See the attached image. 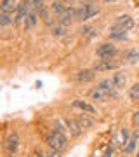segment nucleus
Returning <instances> with one entry per match:
<instances>
[{"mask_svg": "<svg viewBox=\"0 0 139 157\" xmlns=\"http://www.w3.org/2000/svg\"><path fill=\"white\" fill-rule=\"evenodd\" d=\"M47 143L50 145V148L52 150H57V152H61L66 148V136L63 135V133H59V131H52V133H49L47 135Z\"/></svg>", "mask_w": 139, "mask_h": 157, "instance_id": "1", "label": "nucleus"}, {"mask_svg": "<svg viewBox=\"0 0 139 157\" xmlns=\"http://www.w3.org/2000/svg\"><path fill=\"white\" fill-rule=\"evenodd\" d=\"M115 54H117V47L111 44H101L97 47V56L101 59H111Z\"/></svg>", "mask_w": 139, "mask_h": 157, "instance_id": "2", "label": "nucleus"}, {"mask_svg": "<svg viewBox=\"0 0 139 157\" xmlns=\"http://www.w3.org/2000/svg\"><path fill=\"white\" fill-rule=\"evenodd\" d=\"M134 26V19L127 14L117 17V23H115V28H122V30H130Z\"/></svg>", "mask_w": 139, "mask_h": 157, "instance_id": "3", "label": "nucleus"}, {"mask_svg": "<svg viewBox=\"0 0 139 157\" xmlns=\"http://www.w3.org/2000/svg\"><path fill=\"white\" fill-rule=\"evenodd\" d=\"M96 77V70L92 68V70H80V72L77 73V80L80 82V84H85V82H92Z\"/></svg>", "mask_w": 139, "mask_h": 157, "instance_id": "4", "label": "nucleus"}, {"mask_svg": "<svg viewBox=\"0 0 139 157\" xmlns=\"http://www.w3.org/2000/svg\"><path fill=\"white\" fill-rule=\"evenodd\" d=\"M118 61H111V59H99V61L94 65L96 72H104V70H111V68H117Z\"/></svg>", "mask_w": 139, "mask_h": 157, "instance_id": "5", "label": "nucleus"}, {"mask_svg": "<svg viewBox=\"0 0 139 157\" xmlns=\"http://www.w3.org/2000/svg\"><path fill=\"white\" fill-rule=\"evenodd\" d=\"M17 147H19V138H17L16 135H11L5 140V143H4V148H5L9 154H16Z\"/></svg>", "mask_w": 139, "mask_h": 157, "instance_id": "6", "label": "nucleus"}, {"mask_svg": "<svg viewBox=\"0 0 139 157\" xmlns=\"http://www.w3.org/2000/svg\"><path fill=\"white\" fill-rule=\"evenodd\" d=\"M89 96L92 98L94 101H106L108 98H111L110 93H106V91L99 89V87H96V89H90L89 91Z\"/></svg>", "mask_w": 139, "mask_h": 157, "instance_id": "7", "label": "nucleus"}, {"mask_svg": "<svg viewBox=\"0 0 139 157\" xmlns=\"http://www.w3.org/2000/svg\"><path fill=\"white\" fill-rule=\"evenodd\" d=\"M73 17H75V11H73V9H66L63 14L57 16V21H59V25H63V26H68V25H71Z\"/></svg>", "mask_w": 139, "mask_h": 157, "instance_id": "8", "label": "nucleus"}, {"mask_svg": "<svg viewBox=\"0 0 139 157\" xmlns=\"http://www.w3.org/2000/svg\"><path fill=\"white\" fill-rule=\"evenodd\" d=\"M77 122L80 124V128H82V129H90V128H94V119L89 117V115H85V113L78 115V117H77Z\"/></svg>", "mask_w": 139, "mask_h": 157, "instance_id": "9", "label": "nucleus"}, {"mask_svg": "<svg viewBox=\"0 0 139 157\" xmlns=\"http://www.w3.org/2000/svg\"><path fill=\"white\" fill-rule=\"evenodd\" d=\"M66 128L70 131V135L71 136H78L82 133V128H80V124L77 121H73V119H66Z\"/></svg>", "mask_w": 139, "mask_h": 157, "instance_id": "10", "label": "nucleus"}, {"mask_svg": "<svg viewBox=\"0 0 139 157\" xmlns=\"http://www.w3.org/2000/svg\"><path fill=\"white\" fill-rule=\"evenodd\" d=\"M111 80L115 82V87L120 89V87H125V84H127V75H125V72H117Z\"/></svg>", "mask_w": 139, "mask_h": 157, "instance_id": "11", "label": "nucleus"}, {"mask_svg": "<svg viewBox=\"0 0 139 157\" xmlns=\"http://www.w3.org/2000/svg\"><path fill=\"white\" fill-rule=\"evenodd\" d=\"M110 39H111V40H125V39H127V30L113 28V30L110 32Z\"/></svg>", "mask_w": 139, "mask_h": 157, "instance_id": "12", "label": "nucleus"}, {"mask_svg": "<svg viewBox=\"0 0 139 157\" xmlns=\"http://www.w3.org/2000/svg\"><path fill=\"white\" fill-rule=\"evenodd\" d=\"M83 9H85L87 19H90V17H94L96 14H99V11H101V7L97 6V4H87V6H83Z\"/></svg>", "mask_w": 139, "mask_h": 157, "instance_id": "13", "label": "nucleus"}, {"mask_svg": "<svg viewBox=\"0 0 139 157\" xmlns=\"http://www.w3.org/2000/svg\"><path fill=\"white\" fill-rule=\"evenodd\" d=\"M73 107H77V108H82L83 112L96 113V108L92 107V105H89V103H85V101H82V100H75V101H73Z\"/></svg>", "mask_w": 139, "mask_h": 157, "instance_id": "14", "label": "nucleus"}, {"mask_svg": "<svg viewBox=\"0 0 139 157\" xmlns=\"http://www.w3.org/2000/svg\"><path fill=\"white\" fill-rule=\"evenodd\" d=\"M40 12V17L44 19V23L45 25H49V26H52L54 25V17H52V14H50V11L47 9V7H44L42 11H38Z\"/></svg>", "mask_w": 139, "mask_h": 157, "instance_id": "15", "label": "nucleus"}, {"mask_svg": "<svg viewBox=\"0 0 139 157\" xmlns=\"http://www.w3.org/2000/svg\"><path fill=\"white\" fill-rule=\"evenodd\" d=\"M97 87L103 89V91H106V93H110L111 96H115V93H113V89H115V82H113V80H103V82H99Z\"/></svg>", "mask_w": 139, "mask_h": 157, "instance_id": "16", "label": "nucleus"}, {"mask_svg": "<svg viewBox=\"0 0 139 157\" xmlns=\"http://www.w3.org/2000/svg\"><path fill=\"white\" fill-rule=\"evenodd\" d=\"M16 11V2L14 0H2V12H14Z\"/></svg>", "mask_w": 139, "mask_h": 157, "instance_id": "17", "label": "nucleus"}, {"mask_svg": "<svg viewBox=\"0 0 139 157\" xmlns=\"http://www.w3.org/2000/svg\"><path fill=\"white\" fill-rule=\"evenodd\" d=\"M125 59H127L129 63H137V59H139V52L137 51H134V49H129V51H125Z\"/></svg>", "mask_w": 139, "mask_h": 157, "instance_id": "18", "label": "nucleus"}, {"mask_svg": "<svg viewBox=\"0 0 139 157\" xmlns=\"http://www.w3.org/2000/svg\"><path fill=\"white\" fill-rule=\"evenodd\" d=\"M11 23H14V17L11 16V12H2V14H0V25H2V26H7V25H11Z\"/></svg>", "mask_w": 139, "mask_h": 157, "instance_id": "19", "label": "nucleus"}, {"mask_svg": "<svg viewBox=\"0 0 139 157\" xmlns=\"http://www.w3.org/2000/svg\"><path fill=\"white\" fill-rule=\"evenodd\" d=\"M52 35H54V37H63V35H66V26H63V25H54V26H52Z\"/></svg>", "mask_w": 139, "mask_h": 157, "instance_id": "20", "label": "nucleus"}, {"mask_svg": "<svg viewBox=\"0 0 139 157\" xmlns=\"http://www.w3.org/2000/svg\"><path fill=\"white\" fill-rule=\"evenodd\" d=\"M37 21H38L37 14H35V12H30L26 16V28H33L35 25H37Z\"/></svg>", "mask_w": 139, "mask_h": 157, "instance_id": "21", "label": "nucleus"}, {"mask_svg": "<svg viewBox=\"0 0 139 157\" xmlns=\"http://www.w3.org/2000/svg\"><path fill=\"white\" fill-rule=\"evenodd\" d=\"M66 9H68V7L64 6L63 2H56V4H52V12H56L57 16H59V14H63Z\"/></svg>", "mask_w": 139, "mask_h": 157, "instance_id": "22", "label": "nucleus"}, {"mask_svg": "<svg viewBox=\"0 0 139 157\" xmlns=\"http://www.w3.org/2000/svg\"><path fill=\"white\" fill-rule=\"evenodd\" d=\"M129 96H130V100H139V82L137 84H134L132 87H130V91H129Z\"/></svg>", "mask_w": 139, "mask_h": 157, "instance_id": "23", "label": "nucleus"}, {"mask_svg": "<svg viewBox=\"0 0 139 157\" xmlns=\"http://www.w3.org/2000/svg\"><path fill=\"white\" fill-rule=\"evenodd\" d=\"M80 33H82L83 37H87V39H92V37L96 35V30L90 28V26H83V28L80 30Z\"/></svg>", "mask_w": 139, "mask_h": 157, "instance_id": "24", "label": "nucleus"}, {"mask_svg": "<svg viewBox=\"0 0 139 157\" xmlns=\"http://www.w3.org/2000/svg\"><path fill=\"white\" fill-rule=\"evenodd\" d=\"M75 19H78V21H85L87 19V14H85V9L83 7L75 9Z\"/></svg>", "mask_w": 139, "mask_h": 157, "instance_id": "25", "label": "nucleus"}, {"mask_svg": "<svg viewBox=\"0 0 139 157\" xmlns=\"http://www.w3.org/2000/svg\"><path fill=\"white\" fill-rule=\"evenodd\" d=\"M31 6H33L35 9L42 11V9H44V0H31Z\"/></svg>", "mask_w": 139, "mask_h": 157, "instance_id": "26", "label": "nucleus"}, {"mask_svg": "<svg viewBox=\"0 0 139 157\" xmlns=\"http://www.w3.org/2000/svg\"><path fill=\"white\" fill-rule=\"evenodd\" d=\"M129 145L125 147V154H129V152H132L134 150V147H136V140H130V141H127Z\"/></svg>", "mask_w": 139, "mask_h": 157, "instance_id": "27", "label": "nucleus"}, {"mask_svg": "<svg viewBox=\"0 0 139 157\" xmlns=\"http://www.w3.org/2000/svg\"><path fill=\"white\" fill-rule=\"evenodd\" d=\"M132 124L136 126V128H139V112H136L132 115Z\"/></svg>", "mask_w": 139, "mask_h": 157, "instance_id": "28", "label": "nucleus"}, {"mask_svg": "<svg viewBox=\"0 0 139 157\" xmlns=\"http://www.w3.org/2000/svg\"><path fill=\"white\" fill-rule=\"evenodd\" d=\"M47 157H61V154H59L57 150H52V152H50V154H49Z\"/></svg>", "mask_w": 139, "mask_h": 157, "instance_id": "29", "label": "nucleus"}, {"mask_svg": "<svg viewBox=\"0 0 139 157\" xmlns=\"http://www.w3.org/2000/svg\"><path fill=\"white\" fill-rule=\"evenodd\" d=\"M136 138H139V129H136Z\"/></svg>", "mask_w": 139, "mask_h": 157, "instance_id": "30", "label": "nucleus"}, {"mask_svg": "<svg viewBox=\"0 0 139 157\" xmlns=\"http://www.w3.org/2000/svg\"><path fill=\"white\" fill-rule=\"evenodd\" d=\"M7 157H17V155H16V154H9Z\"/></svg>", "mask_w": 139, "mask_h": 157, "instance_id": "31", "label": "nucleus"}, {"mask_svg": "<svg viewBox=\"0 0 139 157\" xmlns=\"http://www.w3.org/2000/svg\"><path fill=\"white\" fill-rule=\"evenodd\" d=\"M137 157H139V150H137Z\"/></svg>", "mask_w": 139, "mask_h": 157, "instance_id": "32", "label": "nucleus"}, {"mask_svg": "<svg viewBox=\"0 0 139 157\" xmlns=\"http://www.w3.org/2000/svg\"><path fill=\"white\" fill-rule=\"evenodd\" d=\"M52 2H56V0H52Z\"/></svg>", "mask_w": 139, "mask_h": 157, "instance_id": "33", "label": "nucleus"}]
</instances>
